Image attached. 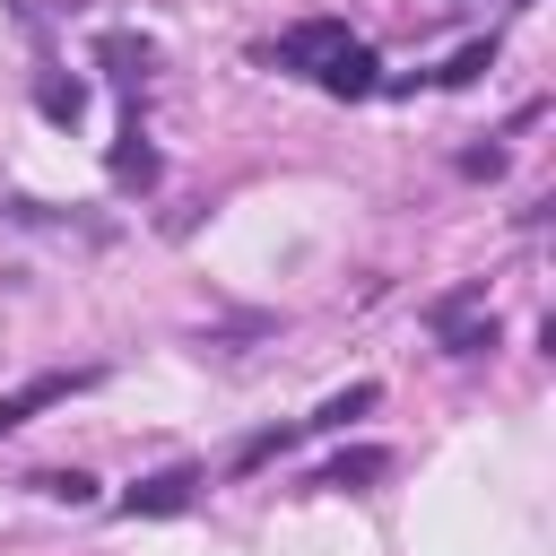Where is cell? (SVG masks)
Wrapping results in <instances>:
<instances>
[{
  "instance_id": "cell-4",
  "label": "cell",
  "mask_w": 556,
  "mask_h": 556,
  "mask_svg": "<svg viewBox=\"0 0 556 556\" xmlns=\"http://www.w3.org/2000/svg\"><path fill=\"white\" fill-rule=\"evenodd\" d=\"M382 469H391V452H374V443H365V452H339V460H330L313 486H330V495H356V486H365V478H382Z\"/></svg>"
},
{
  "instance_id": "cell-7",
  "label": "cell",
  "mask_w": 556,
  "mask_h": 556,
  "mask_svg": "<svg viewBox=\"0 0 556 556\" xmlns=\"http://www.w3.org/2000/svg\"><path fill=\"white\" fill-rule=\"evenodd\" d=\"M486 61H495V43H469V52H452V70H443V87H469V78H478Z\"/></svg>"
},
{
  "instance_id": "cell-6",
  "label": "cell",
  "mask_w": 556,
  "mask_h": 556,
  "mask_svg": "<svg viewBox=\"0 0 556 556\" xmlns=\"http://www.w3.org/2000/svg\"><path fill=\"white\" fill-rule=\"evenodd\" d=\"M35 486H43V495H61V504H87V495H96V478H78V469H43Z\"/></svg>"
},
{
  "instance_id": "cell-3",
  "label": "cell",
  "mask_w": 556,
  "mask_h": 556,
  "mask_svg": "<svg viewBox=\"0 0 556 556\" xmlns=\"http://www.w3.org/2000/svg\"><path fill=\"white\" fill-rule=\"evenodd\" d=\"M96 374H35V382H17V391H0V434H17L26 417H43V408H61L70 391H87Z\"/></svg>"
},
{
  "instance_id": "cell-5",
  "label": "cell",
  "mask_w": 556,
  "mask_h": 556,
  "mask_svg": "<svg viewBox=\"0 0 556 556\" xmlns=\"http://www.w3.org/2000/svg\"><path fill=\"white\" fill-rule=\"evenodd\" d=\"M356 408H374V382H356V391H339V400H321V408L304 417V434H330V426H348Z\"/></svg>"
},
{
  "instance_id": "cell-1",
  "label": "cell",
  "mask_w": 556,
  "mask_h": 556,
  "mask_svg": "<svg viewBox=\"0 0 556 556\" xmlns=\"http://www.w3.org/2000/svg\"><path fill=\"white\" fill-rule=\"evenodd\" d=\"M269 61H278V70L321 78L330 96H365V87H374V52H365L339 17H304V26H287V35L269 43Z\"/></svg>"
},
{
  "instance_id": "cell-2",
  "label": "cell",
  "mask_w": 556,
  "mask_h": 556,
  "mask_svg": "<svg viewBox=\"0 0 556 556\" xmlns=\"http://www.w3.org/2000/svg\"><path fill=\"white\" fill-rule=\"evenodd\" d=\"M191 495H200V460H174V469L139 478V486L122 495V513H130V521H156V513H182Z\"/></svg>"
}]
</instances>
